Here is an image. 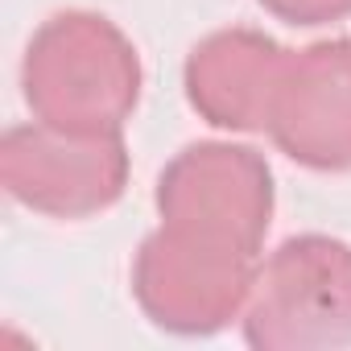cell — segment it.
I'll return each instance as SVG.
<instances>
[{"label": "cell", "instance_id": "obj_1", "mask_svg": "<svg viewBox=\"0 0 351 351\" xmlns=\"http://www.w3.org/2000/svg\"><path fill=\"white\" fill-rule=\"evenodd\" d=\"M145 71L128 34L91 9L46 17L21 58L34 120L62 132H124L141 104Z\"/></svg>", "mask_w": 351, "mask_h": 351}, {"label": "cell", "instance_id": "obj_2", "mask_svg": "<svg viewBox=\"0 0 351 351\" xmlns=\"http://www.w3.org/2000/svg\"><path fill=\"white\" fill-rule=\"evenodd\" d=\"M240 322L256 351L351 347V244L322 232L289 236L256 265Z\"/></svg>", "mask_w": 351, "mask_h": 351}, {"label": "cell", "instance_id": "obj_3", "mask_svg": "<svg viewBox=\"0 0 351 351\" xmlns=\"http://www.w3.org/2000/svg\"><path fill=\"white\" fill-rule=\"evenodd\" d=\"M256 281V252L223 240H203L178 228H157L132 261V298L145 318L169 335H219L244 314Z\"/></svg>", "mask_w": 351, "mask_h": 351}, {"label": "cell", "instance_id": "obj_4", "mask_svg": "<svg viewBox=\"0 0 351 351\" xmlns=\"http://www.w3.org/2000/svg\"><path fill=\"white\" fill-rule=\"evenodd\" d=\"M153 203L165 228L261 252L273 223L277 186L265 153L252 145L195 141L165 161Z\"/></svg>", "mask_w": 351, "mask_h": 351}, {"label": "cell", "instance_id": "obj_5", "mask_svg": "<svg viewBox=\"0 0 351 351\" xmlns=\"http://www.w3.org/2000/svg\"><path fill=\"white\" fill-rule=\"evenodd\" d=\"M124 132H62L54 124H17L0 141V182L9 199L50 219H91L128 191Z\"/></svg>", "mask_w": 351, "mask_h": 351}, {"label": "cell", "instance_id": "obj_6", "mask_svg": "<svg viewBox=\"0 0 351 351\" xmlns=\"http://www.w3.org/2000/svg\"><path fill=\"white\" fill-rule=\"evenodd\" d=\"M265 132L302 169H351V38L289 50Z\"/></svg>", "mask_w": 351, "mask_h": 351}, {"label": "cell", "instance_id": "obj_7", "mask_svg": "<svg viewBox=\"0 0 351 351\" xmlns=\"http://www.w3.org/2000/svg\"><path fill=\"white\" fill-rule=\"evenodd\" d=\"M285 58L289 50L261 29L248 25L215 29L203 42H195V50L186 54L182 66L186 104L211 128L265 132Z\"/></svg>", "mask_w": 351, "mask_h": 351}, {"label": "cell", "instance_id": "obj_8", "mask_svg": "<svg viewBox=\"0 0 351 351\" xmlns=\"http://www.w3.org/2000/svg\"><path fill=\"white\" fill-rule=\"evenodd\" d=\"M261 9L273 13L277 21L293 29H314V25H335L351 17V0H261Z\"/></svg>", "mask_w": 351, "mask_h": 351}]
</instances>
